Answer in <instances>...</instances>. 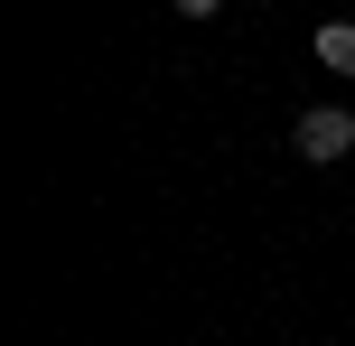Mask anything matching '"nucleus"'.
Masks as SVG:
<instances>
[{
    "mask_svg": "<svg viewBox=\"0 0 355 346\" xmlns=\"http://www.w3.org/2000/svg\"><path fill=\"white\" fill-rule=\"evenodd\" d=\"M290 150H300V159H346V150H355V112L346 103H318V112H300V131H290Z\"/></svg>",
    "mask_w": 355,
    "mask_h": 346,
    "instance_id": "1",
    "label": "nucleus"
},
{
    "mask_svg": "<svg viewBox=\"0 0 355 346\" xmlns=\"http://www.w3.org/2000/svg\"><path fill=\"white\" fill-rule=\"evenodd\" d=\"M318 66H337V75H355V28L337 19V28H318Z\"/></svg>",
    "mask_w": 355,
    "mask_h": 346,
    "instance_id": "2",
    "label": "nucleus"
}]
</instances>
